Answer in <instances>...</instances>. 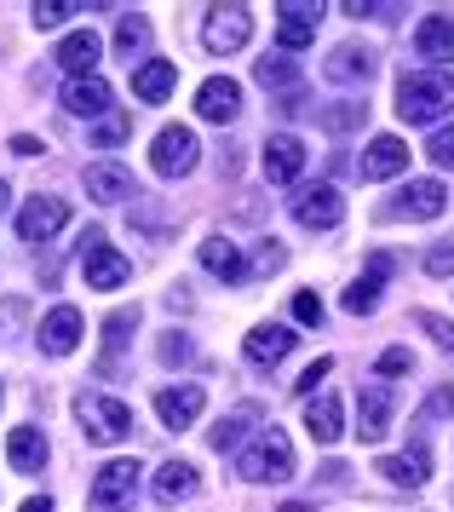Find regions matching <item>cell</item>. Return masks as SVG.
Returning <instances> with one entry per match:
<instances>
[{
	"label": "cell",
	"instance_id": "1",
	"mask_svg": "<svg viewBox=\"0 0 454 512\" xmlns=\"http://www.w3.org/2000/svg\"><path fill=\"white\" fill-rule=\"evenodd\" d=\"M449 104H454V75H449V70L403 75V87H397V116L409 121V127H426V121H437Z\"/></svg>",
	"mask_w": 454,
	"mask_h": 512
},
{
	"label": "cell",
	"instance_id": "2",
	"mask_svg": "<svg viewBox=\"0 0 454 512\" xmlns=\"http://www.w3.org/2000/svg\"><path fill=\"white\" fill-rule=\"evenodd\" d=\"M75 415H81V432L92 443H121L133 432V409L121 397H104V392H81L75 397Z\"/></svg>",
	"mask_w": 454,
	"mask_h": 512
},
{
	"label": "cell",
	"instance_id": "3",
	"mask_svg": "<svg viewBox=\"0 0 454 512\" xmlns=\"http://www.w3.org/2000/svg\"><path fill=\"white\" fill-rule=\"evenodd\" d=\"M242 478H253V484H282L288 472H294V449H288V438L276 432V426H265L259 438L242 449Z\"/></svg>",
	"mask_w": 454,
	"mask_h": 512
},
{
	"label": "cell",
	"instance_id": "4",
	"mask_svg": "<svg viewBox=\"0 0 454 512\" xmlns=\"http://www.w3.org/2000/svg\"><path fill=\"white\" fill-rule=\"evenodd\" d=\"M202 41H207V52H242L253 41V12L248 6H213Z\"/></svg>",
	"mask_w": 454,
	"mask_h": 512
},
{
	"label": "cell",
	"instance_id": "5",
	"mask_svg": "<svg viewBox=\"0 0 454 512\" xmlns=\"http://www.w3.org/2000/svg\"><path fill=\"white\" fill-rule=\"evenodd\" d=\"M196 133L190 127H161L156 133V150H150V167H156L161 179H184L190 167H196Z\"/></svg>",
	"mask_w": 454,
	"mask_h": 512
},
{
	"label": "cell",
	"instance_id": "6",
	"mask_svg": "<svg viewBox=\"0 0 454 512\" xmlns=\"http://www.w3.org/2000/svg\"><path fill=\"white\" fill-rule=\"evenodd\" d=\"M138 472H144L138 461H110V466H98V478H92V507H98V512L127 507V501L138 495Z\"/></svg>",
	"mask_w": 454,
	"mask_h": 512
},
{
	"label": "cell",
	"instance_id": "7",
	"mask_svg": "<svg viewBox=\"0 0 454 512\" xmlns=\"http://www.w3.org/2000/svg\"><path fill=\"white\" fill-rule=\"evenodd\" d=\"M81 271H87V288H121V282L133 277V265L115 254L110 242L98 231H87V254H81Z\"/></svg>",
	"mask_w": 454,
	"mask_h": 512
},
{
	"label": "cell",
	"instance_id": "8",
	"mask_svg": "<svg viewBox=\"0 0 454 512\" xmlns=\"http://www.w3.org/2000/svg\"><path fill=\"white\" fill-rule=\"evenodd\" d=\"M64 225H69V208L58 202V196H35V202L18 213V236L23 242H52Z\"/></svg>",
	"mask_w": 454,
	"mask_h": 512
},
{
	"label": "cell",
	"instance_id": "9",
	"mask_svg": "<svg viewBox=\"0 0 454 512\" xmlns=\"http://www.w3.org/2000/svg\"><path fill=\"white\" fill-rule=\"evenodd\" d=\"M294 219L305 225V231H334L345 219V202H340V190L334 185H317V190H305L294 202Z\"/></svg>",
	"mask_w": 454,
	"mask_h": 512
},
{
	"label": "cell",
	"instance_id": "10",
	"mask_svg": "<svg viewBox=\"0 0 454 512\" xmlns=\"http://www.w3.org/2000/svg\"><path fill=\"white\" fill-rule=\"evenodd\" d=\"M403 167H409V144L397 139V133H380V139L363 150L357 173H363V179H397Z\"/></svg>",
	"mask_w": 454,
	"mask_h": 512
},
{
	"label": "cell",
	"instance_id": "11",
	"mask_svg": "<svg viewBox=\"0 0 454 512\" xmlns=\"http://www.w3.org/2000/svg\"><path fill=\"white\" fill-rule=\"evenodd\" d=\"M236 110H242V87L230 75H213L196 87V116L202 121H236Z\"/></svg>",
	"mask_w": 454,
	"mask_h": 512
},
{
	"label": "cell",
	"instance_id": "12",
	"mask_svg": "<svg viewBox=\"0 0 454 512\" xmlns=\"http://www.w3.org/2000/svg\"><path fill=\"white\" fill-rule=\"evenodd\" d=\"M202 403H207L202 386H161V392H156V415H161V426L184 432L190 420L202 415Z\"/></svg>",
	"mask_w": 454,
	"mask_h": 512
},
{
	"label": "cell",
	"instance_id": "13",
	"mask_svg": "<svg viewBox=\"0 0 454 512\" xmlns=\"http://www.w3.org/2000/svg\"><path fill=\"white\" fill-rule=\"evenodd\" d=\"M299 173H305V144H299L294 133H276V139L265 144V179H271V185H294Z\"/></svg>",
	"mask_w": 454,
	"mask_h": 512
},
{
	"label": "cell",
	"instance_id": "14",
	"mask_svg": "<svg viewBox=\"0 0 454 512\" xmlns=\"http://www.w3.org/2000/svg\"><path fill=\"white\" fill-rule=\"evenodd\" d=\"M242 351H248V363H253V369H271V363H282V357L294 351V328H282V323L253 328L248 340H242Z\"/></svg>",
	"mask_w": 454,
	"mask_h": 512
},
{
	"label": "cell",
	"instance_id": "15",
	"mask_svg": "<svg viewBox=\"0 0 454 512\" xmlns=\"http://www.w3.org/2000/svg\"><path fill=\"white\" fill-rule=\"evenodd\" d=\"M414 52L432 58V64H454V18H443V12L420 18V29H414Z\"/></svg>",
	"mask_w": 454,
	"mask_h": 512
},
{
	"label": "cell",
	"instance_id": "16",
	"mask_svg": "<svg viewBox=\"0 0 454 512\" xmlns=\"http://www.w3.org/2000/svg\"><path fill=\"white\" fill-rule=\"evenodd\" d=\"M98 52H104V47H98V35H92V29H75V35H64V41H58V52H52V58H58L75 81H87V75L98 70Z\"/></svg>",
	"mask_w": 454,
	"mask_h": 512
},
{
	"label": "cell",
	"instance_id": "17",
	"mask_svg": "<svg viewBox=\"0 0 454 512\" xmlns=\"http://www.w3.org/2000/svg\"><path fill=\"white\" fill-rule=\"evenodd\" d=\"M173 87H179V64L173 58H150V64L133 70V98H144V104H161Z\"/></svg>",
	"mask_w": 454,
	"mask_h": 512
},
{
	"label": "cell",
	"instance_id": "18",
	"mask_svg": "<svg viewBox=\"0 0 454 512\" xmlns=\"http://www.w3.org/2000/svg\"><path fill=\"white\" fill-rule=\"evenodd\" d=\"M75 346H81V311H75V305H58V311L41 323V351L69 357Z\"/></svg>",
	"mask_w": 454,
	"mask_h": 512
},
{
	"label": "cell",
	"instance_id": "19",
	"mask_svg": "<svg viewBox=\"0 0 454 512\" xmlns=\"http://www.w3.org/2000/svg\"><path fill=\"white\" fill-rule=\"evenodd\" d=\"M357 432H363L368 443H380L391 432V392L386 386H368V392L357 397Z\"/></svg>",
	"mask_w": 454,
	"mask_h": 512
},
{
	"label": "cell",
	"instance_id": "20",
	"mask_svg": "<svg viewBox=\"0 0 454 512\" xmlns=\"http://www.w3.org/2000/svg\"><path fill=\"white\" fill-rule=\"evenodd\" d=\"M202 265L213 271V277H225V282H248V259H242V248L236 242H225V236H207L202 242Z\"/></svg>",
	"mask_w": 454,
	"mask_h": 512
},
{
	"label": "cell",
	"instance_id": "21",
	"mask_svg": "<svg viewBox=\"0 0 454 512\" xmlns=\"http://www.w3.org/2000/svg\"><path fill=\"white\" fill-rule=\"evenodd\" d=\"M443 208H449V190L437 185V179H414V185L403 190V202H397L403 219H437Z\"/></svg>",
	"mask_w": 454,
	"mask_h": 512
},
{
	"label": "cell",
	"instance_id": "22",
	"mask_svg": "<svg viewBox=\"0 0 454 512\" xmlns=\"http://www.w3.org/2000/svg\"><path fill=\"white\" fill-rule=\"evenodd\" d=\"M317 24H322L317 6H282V29H276V41H282L288 52H299V47L317 41Z\"/></svg>",
	"mask_w": 454,
	"mask_h": 512
},
{
	"label": "cell",
	"instance_id": "23",
	"mask_svg": "<svg viewBox=\"0 0 454 512\" xmlns=\"http://www.w3.org/2000/svg\"><path fill=\"white\" fill-rule=\"evenodd\" d=\"M391 277V259L386 254H374L368 259V277L357 282V288H345V311H357V317H368L374 305H380V282Z\"/></svg>",
	"mask_w": 454,
	"mask_h": 512
},
{
	"label": "cell",
	"instance_id": "24",
	"mask_svg": "<svg viewBox=\"0 0 454 512\" xmlns=\"http://www.w3.org/2000/svg\"><path fill=\"white\" fill-rule=\"evenodd\" d=\"M64 110H69V116H104V110H110V87H104L98 75L69 81V87H64Z\"/></svg>",
	"mask_w": 454,
	"mask_h": 512
},
{
	"label": "cell",
	"instance_id": "25",
	"mask_svg": "<svg viewBox=\"0 0 454 512\" xmlns=\"http://www.w3.org/2000/svg\"><path fill=\"white\" fill-rule=\"evenodd\" d=\"M196 495V466L190 461H167L156 472V501L161 507H173V501H190Z\"/></svg>",
	"mask_w": 454,
	"mask_h": 512
},
{
	"label": "cell",
	"instance_id": "26",
	"mask_svg": "<svg viewBox=\"0 0 454 512\" xmlns=\"http://www.w3.org/2000/svg\"><path fill=\"white\" fill-rule=\"evenodd\" d=\"M6 455H12V466H18V472H41V466H46V438L35 432V426H12Z\"/></svg>",
	"mask_w": 454,
	"mask_h": 512
},
{
	"label": "cell",
	"instance_id": "27",
	"mask_svg": "<svg viewBox=\"0 0 454 512\" xmlns=\"http://www.w3.org/2000/svg\"><path fill=\"white\" fill-rule=\"evenodd\" d=\"M87 196L92 202H127V196H133V179H127L121 167L98 162V167H87Z\"/></svg>",
	"mask_w": 454,
	"mask_h": 512
},
{
	"label": "cell",
	"instance_id": "28",
	"mask_svg": "<svg viewBox=\"0 0 454 512\" xmlns=\"http://www.w3.org/2000/svg\"><path fill=\"white\" fill-rule=\"evenodd\" d=\"M305 432H311V438L317 443H340V403H334V397H317V403H305Z\"/></svg>",
	"mask_w": 454,
	"mask_h": 512
},
{
	"label": "cell",
	"instance_id": "29",
	"mask_svg": "<svg viewBox=\"0 0 454 512\" xmlns=\"http://www.w3.org/2000/svg\"><path fill=\"white\" fill-rule=\"evenodd\" d=\"M328 75H334V81H368V75H374V52L368 47H340L334 58H328Z\"/></svg>",
	"mask_w": 454,
	"mask_h": 512
},
{
	"label": "cell",
	"instance_id": "30",
	"mask_svg": "<svg viewBox=\"0 0 454 512\" xmlns=\"http://www.w3.org/2000/svg\"><path fill=\"white\" fill-rule=\"evenodd\" d=\"M380 472H386L391 484H409V489H420V484H426V449H409V455H391V461H380Z\"/></svg>",
	"mask_w": 454,
	"mask_h": 512
},
{
	"label": "cell",
	"instance_id": "31",
	"mask_svg": "<svg viewBox=\"0 0 454 512\" xmlns=\"http://www.w3.org/2000/svg\"><path fill=\"white\" fill-rule=\"evenodd\" d=\"M363 121H368V104H357V98H340V104L322 110V127H328V133H357Z\"/></svg>",
	"mask_w": 454,
	"mask_h": 512
},
{
	"label": "cell",
	"instance_id": "32",
	"mask_svg": "<svg viewBox=\"0 0 454 512\" xmlns=\"http://www.w3.org/2000/svg\"><path fill=\"white\" fill-rule=\"evenodd\" d=\"M75 12H87V6H75V0H35V6H29L35 29H58V24H69Z\"/></svg>",
	"mask_w": 454,
	"mask_h": 512
},
{
	"label": "cell",
	"instance_id": "33",
	"mask_svg": "<svg viewBox=\"0 0 454 512\" xmlns=\"http://www.w3.org/2000/svg\"><path fill=\"white\" fill-rule=\"evenodd\" d=\"M253 415H259V409H253V403H242L236 415L219 420V426H213V449H230V443H236L242 432H248V420H253Z\"/></svg>",
	"mask_w": 454,
	"mask_h": 512
},
{
	"label": "cell",
	"instance_id": "34",
	"mask_svg": "<svg viewBox=\"0 0 454 512\" xmlns=\"http://www.w3.org/2000/svg\"><path fill=\"white\" fill-rule=\"evenodd\" d=\"M115 47L127 52V58H133V52H144V47H150V24H144V18H121V29H115Z\"/></svg>",
	"mask_w": 454,
	"mask_h": 512
},
{
	"label": "cell",
	"instance_id": "35",
	"mask_svg": "<svg viewBox=\"0 0 454 512\" xmlns=\"http://www.w3.org/2000/svg\"><path fill=\"white\" fill-rule=\"evenodd\" d=\"M414 323L426 328V334H432V340H437L443 351H454V323H443L437 311H414Z\"/></svg>",
	"mask_w": 454,
	"mask_h": 512
},
{
	"label": "cell",
	"instance_id": "36",
	"mask_svg": "<svg viewBox=\"0 0 454 512\" xmlns=\"http://www.w3.org/2000/svg\"><path fill=\"white\" fill-rule=\"evenodd\" d=\"M426 156H432L437 167H454V127H443V133H432V144H426Z\"/></svg>",
	"mask_w": 454,
	"mask_h": 512
},
{
	"label": "cell",
	"instance_id": "37",
	"mask_svg": "<svg viewBox=\"0 0 454 512\" xmlns=\"http://www.w3.org/2000/svg\"><path fill=\"white\" fill-rule=\"evenodd\" d=\"M138 323V311H115L110 323H104V340H110V346H121V340H127V328Z\"/></svg>",
	"mask_w": 454,
	"mask_h": 512
},
{
	"label": "cell",
	"instance_id": "38",
	"mask_svg": "<svg viewBox=\"0 0 454 512\" xmlns=\"http://www.w3.org/2000/svg\"><path fill=\"white\" fill-rule=\"evenodd\" d=\"M328 369H334V357H317V363H311V369H305V374L294 380V392H317V380H322Z\"/></svg>",
	"mask_w": 454,
	"mask_h": 512
},
{
	"label": "cell",
	"instance_id": "39",
	"mask_svg": "<svg viewBox=\"0 0 454 512\" xmlns=\"http://www.w3.org/2000/svg\"><path fill=\"white\" fill-rule=\"evenodd\" d=\"M127 133H133V121H127V116H110L104 127H98V144H121Z\"/></svg>",
	"mask_w": 454,
	"mask_h": 512
},
{
	"label": "cell",
	"instance_id": "40",
	"mask_svg": "<svg viewBox=\"0 0 454 512\" xmlns=\"http://www.w3.org/2000/svg\"><path fill=\"white\" fill-rule=\"evenodd\" d=\"M294 317L299 323H322V300L317 294H294Z\"/></svg>",
	"mask_w": 454,
	"mask_h": 512
},
{
	"label": "cell",
	"instance_id": "41",
	"mask_svg": "<svg viewBox=\"0 0 454 512\" xmlns=\"http://www.w3.org/2000/svg\"><path fill=\"white\" fill-rule=\"evenodd\" d=\"M426 271H432V277H454V248H432V254H426Z\"/></svg>",
	"mask_w": 454,
	"mask_h": 512
},
{
	"label": "cell",
	"instance_id": "42",
	"mask_svg": "<svg viewBox=\"0 0 454 512\" xmlns=\"http://www.w3.org/2000/svg\"><path fill=\"white\" fill-rule=\"evenodd\" d=\"M403 369H409V351H403V346H391L386 357H380V374H403Z\"/></svg>",
	"mask_w": 454,
	"mask_h": 512
},
{
	"label": "cell",
	"instance_id": "43",
	"mask_svg": "<svg viewBox=\"0 0 454 512\" xmlns=\"http://www.w3.org/2000/svg\"><path fill=\"white\" fill-rule=\"evenodd\" d=\"M253 271H282V248H271V242H265V248H259V259H253Z\"/></svg>",
	"mask_w": 454,
	"mask_h": 512
},
{
	"label": "cell",
	"instance_id": "44",
	"mask_svg": "<svg viewBox=\"0 0 454 512\" xmlns=\"http://www.w3.org/2000/svg\"><path fill=\"white\" fill-rule=\"evenodd\" d=\"M190 357V340H161V363H184Z\"/></svg>",
	"mask_w": 454,
	"mask_h": 512
},
{
	"label": "cell",
	"instance_id": "45",
	"mask_svg": "<svg viewBox=\"0 0 454 512\" xmlns=\"http://www.w3.org/2000/svg\"><path fill=\"white\" fill-rule=\"evenodd\" d=\"M12 156H41V144L29 139V133H18V139H12Z\"/></svg>",
	"mask_w": 454,
	"mask_h": 512
},
{
	"label": "cell",
	"instance_id": "46",
	"mask_svg": "<svg viewBox=\"0 0 454 512\" xmlns=\"http://www.w3.org/2000/svg\"><path fill=\"white\" fill-rule=\"evenodd\" d=\"M432 415H454V386H449V392H437V397H432Z\"/></svg>",
	"mask_w": 454,
	"mask_h": 512
},
{
	"label": "cell",
	"instance_id": "47",
	"mask_svg": "<svg viewBox=\"0 0 454 512\" xmlns=\"http://www.w3.org/2000/svg\"><path fill=\"white\" fill-rule=\"evenodd\" d=\"M23 512H58V507H52V501H41V495H35V501H23Z\"/></svg>",
	"mask_w": 454,
	"mask_h": 512
},
{
	"label": "cell",
	"instance_id": "48",
	"mask_svg": "<svg viewBox=\"0 0 454 512\" xmlns=\"http://www.w3.org/2000/svg\"><path fill=\"white\" fill-rule=\"evenodd\" d=\"M282 512H311V507H305V501H288V507H282Z\"/></svg>",
	"mask_w": 454,
	"mask_h": 512
},
{
	"label": "cell",
	"instance_id": "49",
	"mask_svg": "<svg viewBox=\"0 0 454 512\" xmlns=\"http://www.w3.org/2000/svg\"><path fill=\"white\" fill-rule=\"evenodd\" d=\"M6 196H12V190H6V185H0V213H6Z\"/></svg>",
	"mask_w": 454,
	"mask_h": 512
}]
</instances>
